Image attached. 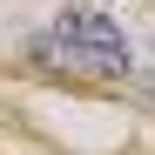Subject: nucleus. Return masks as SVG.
<instances>
[{"mask_svg":"<svg viewBox=\"0 0 155 155\" xmlns=\"http://www.w3.org/2000/svg\"><path fill=\"white\" fill-rule=\"evenodd\" d=\"M34 54L61 61V68H74V74H121V68H128V41H121L115 20H101V14H61L54 34H41Z\"/></svg>","mask_w":155,"mask_h":155,"instance_id":"obj_1","label":"nucleus"}]
</instances>
